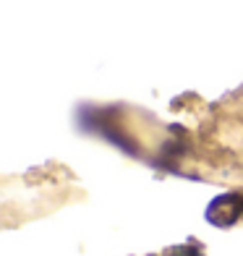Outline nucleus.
I'll use <instances>...</instances> for the list:
<instances>
[{"instance_id":"f257e3e1","label":"nucleus","mask_w":243,"mask_h":256,"mask_svg":"<svg viewBox=\"0 0 243 256\" xmlns=\"http://www.w3.org/2000/svg\"><path fill=\"white\" fill-rule=\"evenodd\" d=\"M243 217V191L220 194L217 199L206 206V220L217 228H230Z\"/></svg>"}]
</instances>
